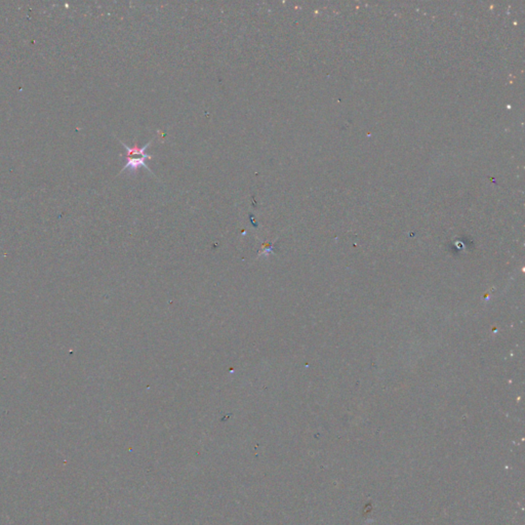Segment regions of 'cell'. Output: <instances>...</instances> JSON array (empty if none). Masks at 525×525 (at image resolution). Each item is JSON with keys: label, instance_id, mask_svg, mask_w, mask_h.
<instances>
[{"label": "cell", "instance_id": "cell-2", "mask_svg": "<svg viewBox=\"0 0 525 525\" xmlns=\"http://www.w3.org/2000/svg\"><path fill=\"white\" fill-rule=\"evenodd\" d=\"M118 141H119V142L123 145V147L125 148V150H126V156H128V157H131V156H134V155H140V156H143V157H144V156H149V154H146L145 152H146L147 148H148V147L151 145V143L153 142V141L151 140L149 143H147V144H146L144 147H142V148H138L137 144L135 145V147L131 148V147H128L126 144H124L121 140H118Z\"/></svg>", "mask_w": 525, "mask_h": 525}, {"label": "cell", "instance_id": "cell-1", "mask_svg": "<svg viewBox=\"0 0 525 525\" xmlns=\"http://www.w3.org/2000/svg\"><path fill=\"white\" fill-rule=\"evenodd\" d=\"M147 159H152V156L149 155V156H145V157H136V158L126 156V163H125V166L123 167V169L121 170L120 174H122L125 171H129L130 174H136V172H138L139 169L145 168L149 172L150 175L154 176L152 171L149 169V167L146 164V160Z\"/></svg>", "mask_w": 525, "mask_h": 525}]
</instances>
